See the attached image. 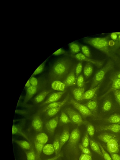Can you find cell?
I'll return each instance as SVG.
<instances>
[{"label":"cell","mask_w":120,"mask_h":160,"mask_svg":"<svg viewBox=\"0 0 120 160\" xmlns=\"http://www.w3.org/2000/svg\"><path fill=\"white\" fill-rule=\"evenodd\" d=\"M72 63V59L68 57H62L56 60L51 67L50 78L52 80L62 78L68 73Z\"/></svg>","instance_id":"cell-1"},{"label":"cell","mask_w":120,"mask_h":160,"mask_svg":"<svg viewBox=\"0 0 120 160\" xmlns=\"http://www.w3.org/2000/svg\"><path fill=\"white\" fill-rule=\"evenodd\" d=\"M84 42L89 45L103 52L108 56L111 53L107 38H85Z\"/></svg>","instance_id":"cell-2"},{"label":"cell","mask_w":120,"mask_h":160,"mask_svg":"<svg viewBox=\"0 0 120 160\" xmlns=\"http://www.w3.org/2000/svg\"><path fill=\"white\" fill-rule=\"evenodd\" d=\"M113 67L112 62L111 60H108L104 67L97 72L95 75L90 89H93L100 84L104 79L106 74Z\"/></svg>","instance_id":"cell-3"},{"label":"cell","mask_w":120,"mask_h":160,"mask_svg":"<svg viewBox=\"0 0 120 160\" xmlns=\"http://www.w3.org/2000/svg\"><path fill=\"white\" fill-rule=\"evenodd\" d=\"M65 112L69 117L70 119L74 123L78 126L85 124L86 121H84L79 113L71 108H67L65 110Z\"/></svg>","instance_id":"cell-4"},{"label":"cell","mask_w":120,"mask_h":160,"mask_svg":"<svg viewBox=\"0 0 120 160\" xmlns=\"http://www.w3.org/2000/svg\"><path fill=\"white\" fill-rule=\"evenodd\" d=\"M81 138V133L78 128L74 129L70 134L68 140V146L72 149H76L77 146Z\"/></svg>","instance_id":"cell-5"},{"label":"cell","mask_w":120,"mask_h":160,"mask_svg":"<svg viewBox=\"0 0 120 160\" xmlns=\"http://www.w3.org/2000/svg\"><path fill=\"white\" fill-rule=\"evenodd\" d=\"M69 102L84 116L85 117H94L92 113L84 104L79 103L73 98L71 99Z\"/></svg>","instance_id":"cell-6"},{"label":"cell","mask_w":120,"mask_h":160,"mask_svg":"<svg viewBox=\"0 0 120 160\" xmlns=\"http://www.w3.org/2000/svg\"><path fill=\"white\" fill-rule=\"evenodd\" d=\"M84 105L92 113L94 117L97 116L98 111V105L96 94L92 99Z\"/></svg>","instance_id":"cell-7"},{"label":"cell","mask_w":120,"mask_h":160,"mask_svg":"<svg viewBox=\"0 0 120 160\" xmlns=\"http://www.w3.org/2000/svg\"><path fill=\"white\" fill-rule=\"evenodd\" d=\"M97 131H109L113 133H118L120 132V125L117 124L106 125H100L96 127Z\"/></svg>","instance_id":"cell-8"},{"label":"cell","mask_w":120,"mask_h":160,"mask_svg":"<svg viewBox=\"0 0 120 160\" xmlns=\"http://www.w3.org/2000/svg\"><path fill=\"white\" fill-rule=\"evenodd\" d=\"M75 57L77 59L81 61H85L90 63H92L98 67H101L104 63V62L101 61L89 58L85 56L81 53H78L76 54Z\"/></svg>","instance_id":"cell-9"},{"label":"cell","mask_w":120,"mask_h":160,"mask_svg":"<svg viewBox=\"0 0 120 160\" xmlns=\"http://www.w3.org/2000/svg\"><path fill=\"white\" fill-rule=\"evenodd\" d=\"M58 122L59 117H56L49 120L46 124V128L50 135H52L54 133Z\"/></svg>","instance_id":"cell-10"},{"label":"cell","mask_w":120,"mask_h":160,"mask_svg":"<svg viewBox=\"0 0 120 160\" xmlns=\"http://www.w3.org/2000/svg\"><path fill=\"white\" fill-rule=\"evenodd\" d=\"M107 148L108 151L112 153H117L119 151L118 143L115 139H113L107 143Z\"/></svg>","instance_id":"cell-11"},{"label":"cell","mask_w":120,"mask_h":160,"mask_svg":"<svg viewBox=\"0 0 120 160\" xmlns=\"http://www.w3.org/2000/svg\"><path fill=\"white\" fill-rule=\"evenodd\" d=\"M65 92V91L59 92L52 93L49 97L47 100L41 104V106L57 102L59 100Z\"/></svg>","instance_id":"cell-12"},{"label":"cell","mask_w":120,"mask_h":160,"mask_svg":"<svg viewBox=\"0 0 120 160\" xmlns=\"http://www.w3.org/2000/svg\"><path fill=\"white\" fill-rule=\"evenodd\" d=\"M101 83L97 86L92 89L89 90L84 92L82 97V100H90L92 99L96 94V93L98 91L100 87Z\"/></svg>","instance_id":"cell-13"},{"label":"cell","mask_w":120,"mask_h":160,"mask_svg":"<svg viewBox=\"0 0 120 160\" xmlns=\"http://www.w3.org/2000/svg\"><path fill=\"white\" fill-rule=\"evenodd\" d=\"M32 125L36 131L37 132L42 131L43 128V123L39 116L37 115L34 117L32 121Z\"/></svg>","instance_id":"cell-14"},{"label":"cell","mask_w":120,"mask_h":160,"mask_svg":"<svg viewBox=\"0 0 120 160\" xmlns=\"http://www.w3.org/2000/svg\"><path fill=\"white\" fill-rule=\"evenodd\" d=\"M69 97V94L67 96L64 100L62 102H56L49 104L46 107H44L42 111V112L47 111L48 109L52 108L63 106L68 100Z\"/></svg>","instance_id":"cell-15"},{"label":"cell","mask_w":120,"mask_h":160,"mask_svg":"<svg viewBox=\"0 0 120 160\" xmlns=\"http://www.w3.org/2000/svg\"><path fill=\"white\" fill-rule=\"evenodd\" d=\"M76 76L73 70H72L64 82L66 87L72 86L75 84L76 82Z\"/></svg>","instance_id":"cell-16"},{"label":"cell","mask_w":120,"mask_h":160,"mask_svg":"<svg viewBox=\"0 0 120 160\" xmlns=\"http://www.w3.org/2000/svg\"><path fill=\"white\" fill-rule=\"evenodd\" d=\"M66 87L64 83L58 80L54 81L51 84L53 90L61 92L64 91Z\"/></svg>","instance_id":"cell-17"},{"label":"cell","mask_w":120,"mask_h":160,"mask_svg":"<svg viewBox=\"0 0 120 160\" xmlns=\"http://www.w3.org/2000/svg\"><path fill=\"white\" fill-rule=\"evenodd\" d=\"M84 88H76L72 91L75 100L79 101L82 100V97L84 93Z\"/></svg>","instance_id":"cell-18"},{"label":"cell","mask_w":120,"mask_h":160,"mask_svg":"<svg viewBox=\"0 0 120 160\" xmlns=\"http://www.w3.org/2000/svg\"><path fill=\"white\" fill-rule=\"evenodd\" d=\"M70 134L69 131L67 130H65L63 132L60 138V152L63 146L65 144L70 138Z\"/></svg>","instance_id":"cell-19"},{"label":"cell","mask_w":120,"mask_h":160,"mask_svg":"<svg viewBox=\"0 0 120 160\" xmlns=\"http://www.w3.org/2000/svg\"><path fill=\"white\" fill-rule=\"evenodd\" d=\"M37 91L36 87L33 86L27 88L26 95L25 96L24 102L26 103L29 101L33 96L35 94Z\"/></svg>","instance_id":"cell-20"},{"label":"cell","mask_w":120,"mask_h":160,"mask_svg":"<svg viewBox=\"0 0 120 160\" xmlns=\"http://www.w3.org/2000/svg\"><path fill=\"white\" fill-rule=\"evenodd\" d=\"M120 89V79H116L113 81L110 89L104 95L102 96L100 98H103L110 92L115 90H119Z\"/></svg>","instance_id":"cell-21"},{"label":"cell","mask_w":120,"mask_h":160,"mask_svg":"<svg viewBox=\"0 0 120 160\" xmlns=\"http://www.w3.org/2000/svg\"><path fill=\"white\" fill-rule=\"evenodd\" d=\"M116 136L111 134L104 133L98 136V138L101 141L107 143L113 139H115Z\"/></svg>","instance_id":"cell-22"},{"label":"cell","mask_w":120,"mask_h":160,"mask_svg":"<svg viewBox=\"0 0 120 160\" xmlns=\"http://www.w3.org/2000/svg\"><path fill=\"white\" fill-rule=\"evenodd\" d=\"M105 120L110 123L120 125V114H112L106 118Z\"/></svg>","instance_id":"cell-23"},{"label":"cell","mask_w":120,"mask_h":160,"mask_svg":"<svg viewBox=\"0 0 120 160\" xmlns=\"http://www.w3.org/2000/svg\"><path fill=\"white\" fill-rule=\"evenodd\" d=\"M89 144L91 149L103 157L101 148L98 143L92 140L89 139Z\"/></svg>","instance_id":"cell-24"},{"label":"cell","mask_w":120,"mask_h":160,"mask_svg":"<svg viewBox=\"0 0 120 160\" xmlns=\"http://www.w3.org/2000/svg\"><path fill=\"white\" fill-rule=\"evenodd\" d=\"M36 141L38 143L43 145H45L48 140L47 135L44 133L38 134L36 136Z\"/></svg>","instance_id":"cell-25"},{"label":"cell","mask_w":120,"mask_h":160,"mask_svg":"<svg viewBox=\"0 0 120 160\" xmlns=\"http://www.w3.org/2000/svg\"><path fill=\"white\" fill-rule=\"evenodd\" d=\"M12 134L13 135L19 134L26 140H28V137L22 131L21 127L20 125H13Z\"/></svg>","instance_id":"cell-26"},{"label":"cell","mask_w":120,"mask_h":160,"mask_svg":"<svg viewBox=\"0 0 120 160\" xmlns=\"http://www.w3.org/2000/svg\"><path fill=\"white\" fill-rule=\"evenodd\" d=\"M52 90H49L43 91L40 93L34 98L35 101L36 103H39L42 102L45 99L46 97Z\"/></svg>","instance_id":"cell-27"},{"label":"cell","mask_w":120,"mask_h":160,"mask_svg":"<svg viewBox=\"0 0 120 160\" xmlns=\"http://www.w3.org/2000/svg\"><path fill=\"white\" fill-rule=\"evenodd\" d=\"M93 69L90 63H88L85 65L84 69V73L87 79L92 74Z\"/></svg>","instance_id":"cell-28"},{"label":"cell","mask_w":120,"mask_h":160,"mask_svg":"<svg viewBox=\"0 0 120 160\" xmlns=\"http://www.w3.org/2000/svg\"><path fill=\"white\" fill-rule=\"evenodd\" d=\"M43 152L45 155L51 156L55 152L53 145L48 144L44 146Z\"/></svg>","instance_id":"cell-29"},{"label":"cell","mask_w":120,"mask_h":160,"mask_svg":"<svg viewBox=\"0 0 120 160\" xmlns=\"http://www.w3.org/2000/svg\"><path fill=\"white\" fill-rule=\"evenodd\" d=\"M13 141L16 144L24 149L29 150L31 148L30 143L26 141L13 140Z\"/></svg>","instance_id":"cell-30"},{"label":"cell","mask_w":120,"mask_h":160,"mask_svg":"<svg viewBox=\"0 0 120 160\" xmlns=\"http://www.w3.org/2000/svg\"><path fill=\"white\" fill-rule=\"evenodd\" d=\"M112 103L109 99H107L103 104L102 109L104 112H107L110 111L112 108Z\"/></svg>","instance_id":"cell-31"},{"label":"cell","mask_w":120,"mask_h":160,"mask_svg":"<svg viewBox=\"0 0 120 160\" xmlns=\"http://www.w3.org/2000/svg\"><path fill=\"white\" fill-rule=\"evenodd\" d=\"M55 155H57L60 153V138L58 137H56L54 140L53 144Z\"/></svg>","instance_id":"cell-32"},{"label":"cell","mask_w":120,"mask_h":160,"mask_svg":"<svg viewBox=\"0 0 120 160\" xmlns=\"http://www.w3.org/2000/svg\"><path fill=\"white\" fill-rule=\"evenodd\" d=\"M69 46L71 52L73 54L78 53L80 51V48L77 43L72 42L69 44Z\"/></svg>","instance_id":"cell-33"},{"label":"cell","mask_w":120,"mask_h":160,"mask_svg":"<svg viewBox=\"0 0 120 160\" xmlns=\"http://www.w3.org/2000/svg\"><path fill=\"white\" fill-rule=\"evenodd\" d=\"M85 125H87V131L88 133L91 137L94 136L95 133V130L94 126L90 123H88L86 122Z\"/></svg>","instance_id":"cell-34"},{"label":"cell","mask_w":120,"mask_h":160,"mask_svg":"<svg viewBox=\"0 0 120 160\" xmlns=\"http://www.w3.org/2000/svg\"><path fill=\"white\" fill-rule=\"evenodd\" d=\"M60 119L61 122L64 124H68L71 122V121L67 114L63 112H61Z\"/></svg>","instance_id":"cell-35"},{"label":"cell","mask_w":120,"mask_h":160,"mask_svg":"<svg viewBox=\"0 0 120 160\" xmlns=\"http://www.w3.org/2000/svg\"><path fill=\"white\" fill-rule=\"evenodd\" d=\"M63 106L50 109L47 110V114L50 117H52L56 115L60 111Z\"/></svg>","instance_id":"cell-36"},{"label":"cell","mask_w":120,"mask_h":160,"mask_svg":"<svg viewBox=\"0 0 120 160\" xmlns=\"http://www.w3.org/2000/svg\"><path fill=\"white\" fill-rule=\"evenodd\" d=\"M47 60H46L44 61L40 65L39 67L37 68L34 72L31 75L32 77H33L34 76L36 75L41 73L44 70L46 62Z\"/></svg>","instance_id":"cell-37"},{"label":"cell","mask_w":120,"mask_h":160,"mask_svg":"<svg viewBox=\"0 0 120 160\" xmlns=\"http://www.w3.org/2000/svg\"><path fill=\"white\" fill-rule=\"evenodd\" d=\"M89 144V135L87 131L86 132L82 141V145L85 147L88 148Z\"/></svg>","instance_id":"cell-38"},{"label":"cell","mask_w":120,"mask_h":160,"mask_svg":"<svg viewBox=\"0 0 120 160\" xmlns=\"http://www.w3.org/2000/svg\"><path fill=\"white\" fill-rule=\"evenodd\" d=\"M44 145L41 144L36 141L35 143V147L37 152V156L39 158L44 147Z\"/></svg>","instance_id":"cell-39"},{"label":"cell","mask_w":120,"mask_h":160,"mask_svg":"<svg viewBox=\"0 0 120 160\" xmlns=\"http://www.w3.org/2000/svg\"><path fill=\"white\" fill-rule=\"evenodd\" d=\"M26 156L27 160H36V154L33 149L27 152Z\"/></svg>","instance_id":"cell-40"},{"label":"cell","mask_w":120,"mask_h":160,"mask_svg":"<svg viewBox=\"0 0 120 160\" xmlns=\"http://www.w3.org/2000/svg\"><path fill=\"white\" fill-rule=\"evenodd\" d=\"M99 146L101 148V150L103 154V157L104 158L105 160H112L111 157L106 151L105 150L103 147L100 144H99Z\"/></svg>","instance_id":"cell-41"},{"label":"cell","mask_w":120,"mask_h":160,"mask_svg":"<svg viewBox=\"0 0 120 160\" xmlns=\"http://www.w3.org/2000/svg\"><path fill=\"white\" fill-rule=\"evenodd\" d=\"M82 70V64L81 62H80L77 64L75 71L76 73V80H77L78 77L79 76L80 74L81 73Z\"/></svg>","instance_id":"cell-42"},{"label":"cell","mask_w":120,"mask_h":160,"mask_svg":"<svg viewBox=\"0 0 120 160\" xmlns=\"http://www.w3.org/2000/svg\"><path fill=\"white\" fill-rule=\"evenodd\" d=\"M77 80V85L78 88H83L84 83L83 76L82 75H79Z\"/></svg>","instance_id":"cell-43"},{"label":"cell","mask_w":120,"mask_h":160,"mask_svg":"<svg viewBox=\"0 0 120 160\" xmlns=\"http://www.w3.org/2000/svg\"><path fill=\"white\" fill-rule=\"evenodd\" d=\"M82 51L83 54L85 56L89 57L90 56V53L88 47L85 46H81Z\"/></svg>","instance_id":"cell-44"},{"label":"cell","mask_w":120,"mask_h":160,"mask_svg":"<svg viewBox=\"0 0 120 160\" xmlns=\"http://www.w3.org/2000/svg\"><path fill=\"white\" fill-rule=\"evenodd\" d=\"M79 147L83 153L89 154L91 156L92 155V153L88 148L84 147L81 144H79Z\"/></svg>","instance_id":"cell-45"},{"label":"cell","mask_w":120,"mask_h":160,"mask_svg":"<svg viewBox=\"0 0 120 160\" xmlns=\"http://www.w3.org/2000/svg\"><path fill=\"white\" fill-rule=\"evenodd\" d=\"M113 92L116 100L120 107V90H113Z\"/></svg>","instance_id":"cell-46"},{"label":"cell","mask_w":120,"mask_h":160,"mask_svg":"<svg viewBox=\"0 0 120 160\" xmlns=\"http://www.w3.org/2000/svg\"><path fill=\"white\" fill-rule=\"evenodd\" d=\"M67 54V52L64 49L61 48L54 52L52 54V55L55 56H58L61 54Z\"/></svg>","instance_id":"cell-47"},{"label":"cell","mask_w":120,"mask_h":160,"mask_svg":"<svg viewBox=\"0 0 120 160\" xmlns=\"http://www.w3.org/2000/svg\"><path fill=\"white\" fill-rule=\"evenodd\" d=\"M92 159L91 156L89 154L83 153L80 156L79 159V160H92Z\"/></svg>","instance_id":"cell-48"},{"label":"cell","mask_w":120,"mask_h":160,"mask_svg":"<svg viewBox=\"0 0 120 160\" xmlns=\"http://www.w3.org/2000/svg\"><path fill=\"white\" fill-rule=\"evenodd\" d=\"M110 79L113 81L116 79H120V71L113 74L110 77Z\"/></svg>","instance_id":"cell-49"},{"label":"cell","mask_w":120,"mask_h":160,"mask_svg":"<svg viewBox=\"0 0 120 160\" xmlns=\"http://www.w3.org/2000/svg\"><path fill=\"white\" fill-rule=\"evenodd\" d=\"M31 84L32 86L36 87L38 84L37 79L34 77H32L30 80Z\"/></svg>","instance_id":"cell-50"},{"label":"cell","mask_w":120,"mask_h":160,"mask_svg":"<svg viewBox=\"0 0 120 160\" xmlns=\"http://www.w3.org/2000/svg\"><path fill=\"white\" fill-rule=\"evenodd\" d=\"M112 160H120V156L117 153H111Z\"/></svg>","instance_id":"cell-51"},{"label":"cell","mask_w":120,"mask_h":160,"mask_svg":"<svg viewBox=\"0 0 120 160\" xmlns=\"http://www.w3.org/2000/svg\"><path fill=\"white\" fill-rule=\"evenodd\" d=\"M111 37L112 40H116L118 37V35L117 33V32L112 33L111 35Z\"/></svg>","instance_id":"cell-52"},{"label":"cell","mask_w":120,"mask_h":160,"mask_svg":"<svg viewBox=\"0 0 120 160\" xmlns=\"http://www.w3.org/2000/svg\"><path fill=\"white\" fill-rule=\"evenodd\" d=\"M62 155V153H59L58 154H57V155H56L50 159H49L47 160H57V159H58Z\"/></svg>","instance_id":"cell-53"},{"label":"cell","mask_w":120,"mask_h":160,"mask_svg":"<svg viewBox=\"0 0 120 160\" xmlns=\"http://www.w3.org/2000/svg\"><path fill=\"white\" fill-rule=\"evenodd\" d=\"M108 45L110 46H113L115 45V43L113 40L108 41Z\"/></svg>","instance_id":"cell-54"},{"label":"cell","mask_w":120,"mask_h":160,"mask_svg":"<svg viewBox=\"0 0 120 160\" xmlns=\"http://www.w3.org/2000/svg\"><path fill=\"white\" fill-rule=\"evenodd\" d=\"M31 84L30 81V79H29L27 82L26 83L25 85V87H27V88H29L31 86Z\"/></svg>","instance_id":"cell-55"},{"label":"cell","mask_w":120,"mask_h":160,"mask_svg":"<svg viewBox=\"0 0 120 160\" xmlns=\"http://www.w3.org/2000/svg\"><path fill=\"white\" fill-rule=\"evenodd\" d=\"M117 33L118 35V38L119 41L120 42V33L117 32Z\"/></svg>","instance_id":"cell-56"},{"label":"cell","mask_w":120,"mask_h":160,"mask_svg":"<svg viewBox=\"0 0 120 160\" xmlns=\"http://www.w3.org/2000/svg\"><path fill=\"white\" fill-rule=\"evenodd\" d=\"M119 146H120V144H119Z\"/></svg>","instance_id":"cell-57"}]
</instances>
